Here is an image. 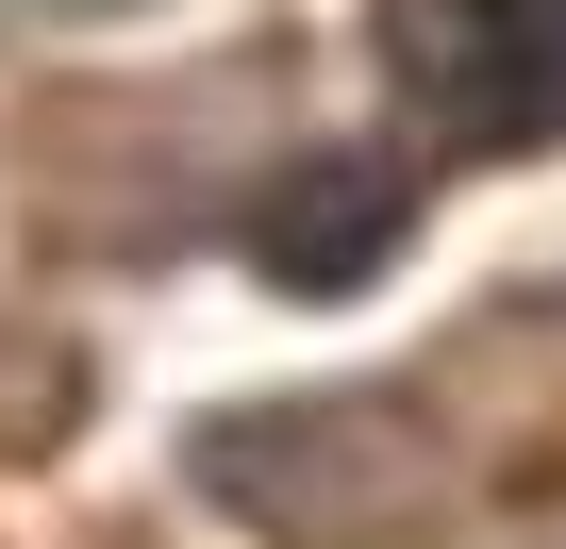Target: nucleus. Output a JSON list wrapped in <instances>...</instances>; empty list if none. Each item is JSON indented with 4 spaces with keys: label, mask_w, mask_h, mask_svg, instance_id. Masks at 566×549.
Returning a JSON list of instances; mask_svg holds the SVG:
<instances>
[{
    "label": "nucleus",
    "mask_w": 566,
    "mask_h": 549,
    "mask_svg": "<svg viewBox=\"0 0 566 549\" xmlns=\"http://www.w3.org/2000/svg\"><path fill=\"white\" fill-rule=\"evenodd\" d=\"M400 84L467 150L566 134V0H400Z\"/></svg>",
    "instance_id": "nucleus-1"
}]
</instances>
